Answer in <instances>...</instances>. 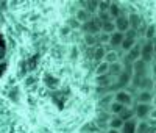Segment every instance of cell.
Here are the masks:
<instances>
[{"instance_id":"6da1fadb","label":"cell","mask_w":156,"mask_h":133,"mask_svg":"<svg viewBox=\"0 0 156 133\" xmlns=\"http://www.w3.org/2000/svg\"><path fill=\"white\" fill-rule=\"evenodd\" d=\"M131 86H133V89H137V91H151L154 86V80L150 78L148 75L147 77H133Z\"/></svg>"},{"instance_id":"7a4b0ae2","label":"cell","mask_w":156,"mask_h":133,"mask_svg":"<svg viewBox=\"0 0 156 133\" xmlns=\"http://www.w3.org/2000/svg\"><path fill=\"white\" fill-rule=\"evenodd\" d=\"M83 31L84 35L98 36L101 31V22L98 20V17H90L86 24H83Z\"/></svg>"},{"instance_id":"3957f363","label":"cell","mask_w":156,"mask_h":133,"mask_svg":"<svg viewBox=\"0 0 156 133\" xmlns=\"http://www.w3.org/2000/svg\"><path fill=\"white\" fill-rule=\"evenodd\" d=\"M133 110H134V117H137L139 121H145L147 117H150L153 105L151 103H136Z\"/></svg>"},{"instance_id":"277c9868","label":"cell","mask_w":156,"mask_h":133,"mask_svg":"<svg viewBox=\"0 0 156 133\" xmlns=\"http://www.w3.org/2000/svg\"><path fill=\"white\" fill-rule=\"evenodd\" d=\"M114 100L122 103L123 106H126V108H129V106L134 103L133 94H131V92H128V91H125V89H119V91H117L114 94Z\"/></svg>"},{"instance_id":"5b68a950","label":"cell","mask_w":156,"mask_h":133,"mask_svg":"<svg viewBox=\"0 0 156 133\" xmlns=\"http://www.w3.org/2000/svg\"><path fill=\"white\" fill-rule=\"evenodd\" d=\"M131 69H133V77H147L148 75V63L137 60L131 64Z\"/></svg>"},{"instance_id":"8992f818","label":"cell","mask_w":156,"mask_h":133,"mask_svg":"<svg viewBox=\"0 0 156 133\" xmlns=\"http://www.w3.org/2000/svg\"><path fill=\"white\" fill-rule=\"evenodd\" d=\"M140 60L145 63L153 61V41H145L140 46Z\"/></svg>"},{"instance_id":"52a82bcc","label":"cell","mask_w":156,"mask_h":133,"mask_svg":"<svg viewBox=\"0 0 156 133\" xmlns=\"http://www.w3.org/2000/svg\"><path fill=\"white\" fill-rule=\"evenodd\" d=\"M136 44H137V41H136V31H134V30H128V31L125 33V39H123L120 49H122L123 52H128V50H131Z\"/></svg>"},{"instance_id":"ba28073f","label":"cell","mask_w":156,"mask_h":133,"mask_svg":"<svg viewBox=\"0 0 156 133\" xmlns=\"http://www.w3.org/2000/svg\"><path fill=\"white\" fill-rule=\"evenodd\" d=\"M140 60V46L136 44L131 50H128L123 57V64H133L134 61Z\"/></svg>"},{"instance_id":"9c48e42d","label":"cell","mask_w":156,"mask_h":133,"mask_svg":"<svg viewBox=\"0 0 156 133\" xmlns=\"http://www.w3.org/2000/svg\"><path fill=\"white\" fill-rule=\"evenodd\" d=\"M123 39H125V35L123 33H119V31H114L111 36H109V47L111 50H119L122 47V42H123Z\"/></svg>"},{"instance_id":"30bf717a","label":"cell","mask_w":156,"mask_h":133,"mask_svg":"<svg viewBox=\"0 0 156 133\" xmlns=\"http://www.w3.org/2000/svg\"><path fill=\"white\" fill-rule=\"evenodd\" d=\"M114 24H115V31H119V33H126L128 30H129V20H128V17L126 16H119L115 20H114Z\"/></svg>"},{"instance_id":"8fae6325","label":"cell","mask_w":156,"mask_h":133,"mask_svg":"<svg viewBox=\"0 0 156 133\" xmlns=\"http://www.w3.org/2000/svg\"><path fill=\"white\" fill-rule=\"evenodd\" d=\"M136 100H137V103H151V100H153L151 91H139L136 96Z\"/></svg>"},{"instance_id":"7c38bea8","label":"cell","mask_w":156,"mask_h":133,"mask_svg":"<svg viewBox=\"0 0 156 133\" xmlns=\"http://www.w3.org/2000/svg\"><path fill=\"white\" fill-rule=\"evenodd\" d=\"M122 72H123V64L120 61L114 63V64H109V77L111 78H117Z\"/></svg>"},{"instance_id":"4fadbf2b","label":"cell","mask_w":156,"mask_h":133,"mask_svg":"<svg viewBox=\"0 0 156 133\" xmlns=\"http://www.w3.org/2000/svg\"><path fill=\"white\" fill-rule=\"evenodd\" d=\"M105 55H106V49L103 46H95L94 47V53H92V58L97 61V63H101L105 60Z\"/></svg>"},{"instance_id":"5bb4252c","label":"cell","mask_w":156,"mask_h":133,"mask_svg":"<svg viewBox=\"0 0 156 133\" xmlns=\"http://www.w3.org/2000/svg\"><path fill=\"white\" fill-rule=\"evenodd\" d=\"M81 8H84L89 14L92 16L95 11H98V2H97V0H90V2H81Z\"/></svg>"},{"instance_id":"9a60e30c","label":"cell","mask_w":156,"mask_h":133,"mask_svg":"<svg viewBox=\"0 0 156 133\" xmlns=\"http://www.w3.org/2000/svg\"><path fill=\"white\" fill-rule=\"evenodd\" d=\"M128 20H129V30L137 31V30L140 28V25H142V19H140L137 14H131V16H128Z\"/></svg>"},{"instance_id":"2e32d148","label":"cell","mask_w":156,"mask_h":133,"mask_svg":"<svg viewBox=\"0 0 156 133\" xmlns=\"http://www.w3.org/2000/svg\"><path fill=\"white\" fill-rule=\"evenodd\" d=\"M136 127H137V121L136 119H131V121H128V122H123L120 133H136Z\"/></svg>"},{"instance_id":"e0dca14e","label":"cell","mask_w":156,"mask_h":133,"mask_svg":"<svg viewBox=\"0 0 156 133\" xmlns=\"http://www.w3.org/2000/svg\"><path fill=\"white\" fill-rule=\"evenodd\" d=\"M108 125H109V128H112V130H119V131H120V128L123 127V121H122L119 116H111L109 121H108Z\"/></svg>"},{"instance_id":"ac0fdd59","label":"cell","mask_w":156,"mask_h":133,"mask_svg":"<svg viewBox=\"0 0 156 133\" xmlns=\"http://www.w3.org/2000/svg\"><path fill=\"white\" fill-rule=\"evenodd\" d=\"M111 83H112V78H111L109 75L97 77V86H98V88L103 86V89H108V88H111Z\"/></svg>"},{"instance_id":"d6986e66","label":"cell","mask_w":156,"mask_h":133,"mask_svg":"<svg viewBox=\"0 0 156 133\" xmlns=\"http://www.w3.org/2000/svg\"><path fill=\"white\" fill-rule=\"evenodd\" d=\"M125 108H126V106H123L122 103H119V102H115V100H114V102H112V103L109 105L108 111H109V113H111L112 116H119V114H120V113H122V111H123Z\"/></svg>"},{"instance_id":"ffe728a7","label":"cell","mask_w":156,"mask_h":133,"mask_svg":"<svg viewBox=\"0 0 156 133\" xmlns=\"http://www.w3.org/2000/svg\"><path fill=\"white\" fill-rule=\"evenodd\" d=\"M95 74H97V77H101V75H109V64H108V63H105V61L98 63V66L95 68Z\"/></svg>"},{"instance_id":"44dd1931","label":"cell","mask_w":156,"mask_h":133,"mask_svg":"<svg viewBox=\"0 0 156 133\" xmlns=\"http://www.w3.org/2000/svg\"><path fill=\"white\" fill-rule=\"evenodd\" d=\"M105 63L108 64H114V63H119V53H117L115 50H106V55H105V60H103Z\"/></svg>"},{"instance_id":"7402d4cb","label":"cell","mask_w":156,"mask_h":133,"mask_svg":"<svg viewBox=\"0 0 156 133\" xmlns=\"http://www.w3.org/2000/svg\"><path fill=\"white\" fill-rule=\"evenodd\" d=\"M108 14L111 16V19L112 20H115L119 16H122V11H120V6L117 5V3H114V2H111V6H109V11H108Z\"/></svg>"},{"instance_id":"603a6c76","label":"cell","mask_w":156,"mask_h":133,"mask_svg":"<svg viewBox=\"0 0 156 133\" xmlns=\"http://www.w3.org/2000/svg\"><path fill=\"white\" fill-rule=\"evenodd\" d=\"M75 17H76V20H78V22L86 24V22H87L90 17H92V16H90V14H89V13H87L84 8H80V9L76 11V16H75Z\"/></svg>"},{"instance_id":"cb8c5ba5","label":"cell","mask_w":156,"mask_h":133,"mask_svg":"<svg viewBox=\"0 0 156 133\" xmlns=\"http://www.w3.org/2000/svg\"><path fill=\"white\" fill-rule=\"evenodd\" d=\"M115 31V24L114 20H109V22H103L101 24V33H105V35H112Z\"/></svg>"},{"instance_id":"d4e9b609","label":"cell","mask_w":156,"mask_h":133,"mask_svg":"<svg viewBox=\"0 0 156 133\" xmlns=\"http://www.w3.org/2000/svg\"><path fill=\"white\" fill-rule=\"evenodd\" d=\"M119 117L122 119L123 122L131 121V119H134V110H133V108H125V110L119 114Z\"/></svg>"},{"instance_id":"484cf974","label":"cell","mask_w":156,"mask_h":133,"mask_svg":"<svg viewBox=\"0 0 156 133\" xmlns=\"http://www.w3.org/2000/svg\"><path fill=\"white\" fill-rule=\"evenodd\" d=\"M136 133H151V128L147 121H139L136 127Z\"/></svg>"},{"instance_id":"4316f807","label":"cell","mask_w":156,"mask_h":133,"mask_svg":"<svg viewBox=\"0 0 156 133\" xmlns=\"http://www.w3.org/2000/svg\"><path fill=\"white\" fill-rule=\"evenodd\" d=\"M84 42L87 47H92V49H94V46H98L97 36H92V35H84Z\"/></svg>"},{"instance_id":"83f0119b","label":"cell","mask_w":156,"mask_h":133,"mask_svg":"<svg viewBox=\"0 0 156 133\" xmlns=\"http://www.w3.org/2000/svg\"><path fill=\"white\" fill-rule=\"evenodd\" d=\"M112 102H114V94H106L105 97L100 99V106H108V108H109V105Z\"/></svg>"},{"instance_id":"f1b7e54d","label":"cell","mask_w":156,"mask_h":133,"mask_svg":"<svg viewBox=\"0 0 156 133\" xmlns=\"http://www.w3.org/2000/svg\"><path fill=\"white\" fill-rule=\"evenodd\" d=\"M156 35V27L154 25H148L147 28H145V38H147V41H151V39L154 38Z\"/></svg>"},{"instance_id":"f546056e","label":"cell","mask_w":156,"mask_h":133,"mask_svg":"<svg viewBox=\"0 0 156 133\" xmlns=\"http://www.w3.org/2000/svg\"><path fill=\"white\" fill-rule=\"evenodd\" d=\"M111 2H98V13H108Z\"/></svg>"},{"instance_id":"4dcf8cb0","label":"cell","mask_w":156,"mask_h":133,"mask_svg":"<svg viewBox=\"0 0 156 133\" xmlns=\"http://www.w3.org/2000/svg\"><path fill=\"white\" fill-rule=\"evenodd\" d=\"M151 72H153V77H154L153 80H154V82H156V63H154V64L151 66Z\"/></svg>"},{"instance_id":"1f68e13d","label":"cell","mask_w":156,"mask_h":133,"mask_svg":"<svg viewBox=\"0 0 156 133\" xmlns=\"http://www.w3.org/2000/svg\"><path fill=\"white\" fill-rule=\"evenodd\" d=\"M150 119H156V108L151 110V113H150Z\"/></svg>"},{"instance_id":"d6a6232c","label":"cell","mask_w":156,"mask_h":133,"mask_svg":"<svg viewBox=\"0 0 156 133\" xmlns=\"http://www.w3.org/2000/svg\"><path fill=\"white\" fill-rule=\"evenodd\" d=\"M156 55V41H154V39H153V57Z\"/></svg>"},{"instance_id":"836d02e7","label":"cell","mask_w":156,"mask_h":133,"mask_svg":"<svg viewBox=\"0 0 156 133\" xmlns=\"http://www.w3.org/2000/svg\"><path fill=\"white\" fill-rule=\"evenodd\" d=\"M106 133H120V131H119V130H112V128H109Z\"/></svg>"},{"instance_id":"e575fe53","label":"cell","mask_w":156,"mask_h":133,"mask_svg":"<svg viewBox=\"0 0 156 133\" xmlns=\"http://www.w3.org/2000/svg\"><path fill=\"white\" fill-rule=\"evenodd\" d=\"M151 102H153V108H156V96H153V100Z\"/></svg>"},{"instance_id":"d590c367","label":"cell","mask_w":156,"mask_h":133,"mask_svg":"<svg viewBox=\"0 0 156 133\" xmlns=\"http://www.w3.org/2000/svg\"><path fill=\"white\" fill-rule=\"evenodd\" d=\"M153 89H156V82H154V86H153Z\"/></svg>"},{"instance_id":"8d00e7d4","label":"cell","mask_w":156,"mask_h":133,"mask_svg":"<svg viewBox=\"0 0 156 133\" xmlns=\"http://www.w3.org/2000/svg\"><path fill=\"white\" fill-rule=\"evenodd\" d=\"M95 133H98V131H95Z\"/></svg>"},{"instance_id":"74e56055","label":"cell","mask_w":156,"mask_h":133,"mask_svg":"<svg viewBox=\"0 0 156 133\" xmlns=\"http://www.w3.org/2000/svg\"><path fill=\"white\" fill-rule=\"evenodd\" d=\"M153 133H156V131H153Z\"/></svg>"}]
</instances>
